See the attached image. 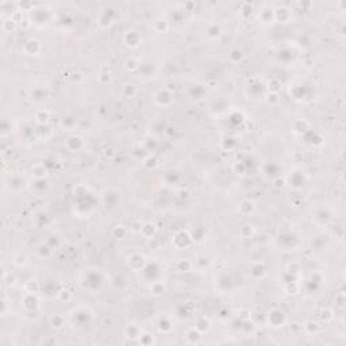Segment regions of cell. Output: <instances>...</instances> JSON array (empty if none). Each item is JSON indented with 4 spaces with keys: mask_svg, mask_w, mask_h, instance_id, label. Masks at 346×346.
<instances>
[{
    "mask_svg": "<svg viewBox=\"0 0 346 346\" xmlns=\"http://www.w3.org/2000/svg\"><path fill=\"white\" fill-rule=\"evenodd\" d=\"M39 114H41V116H39L38 114L35 115V119H37V122L38 123H46L47 120H49V114L46 111H39Z\"/></svg>",
    "mask_w": 346,
    "mask_h": 346,
    "instance_id": "6da1fadb",
    "label": "cell"
},
{
    "mask_svg": "<svg viewBox=\"0 0 346 346\" xmlns=\"http://www.w3.org/2000/svg\"><path fill=\"white\" fill-rule=\"evenodd\" d=\"M126 69H127V70L138 69V62H135V60H134V58H130V60L126 61Z\"/></svg>",
    "mask_w": 346,
    "mask_h": 346,
    "instance_id": "7a4b0ae2",
    "label": "cell"
}]
</instances>
